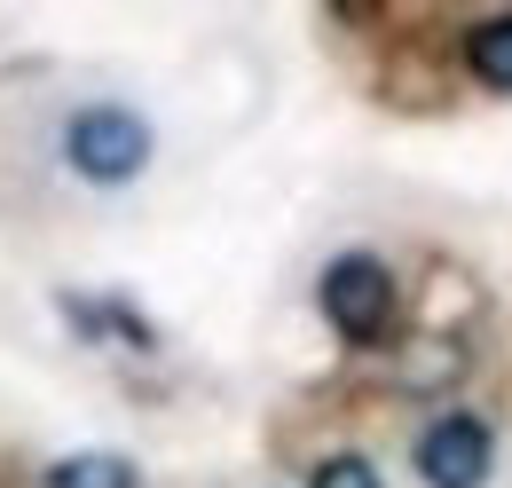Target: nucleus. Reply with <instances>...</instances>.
I'll use <instances>...</instances> for the list:
<instances>
[{"label":"nucleus","instance_id":"nucleus-1","mask_svg":"<svg viewBox=\"0 0 512 488\" xmlns=\"http://www.w3.org/2000/svg\"><path fill=\"white\" fill-rule=\"evenodd\" d=\"M150 150H158V134L127 103H87V111L64 119V166L95 189H127L150 166Z\"/></svg>","mask_w":512,"mask_h":488},{"label":"nucleus","instance_id":"nucleus-2","mask_svg":"<svg viewBox=\"0 0 512 488\" xmlns=\"http://www.w3.org/2000/svg\"><path fill=\"white\" fill-rule=\"evenodd\" d=\"M316 307H323V323H331L339 339L371 347V339L394 331V268H386L379 252H339L316 276Z\"/></svg>","mask_w":512,"mask_h":488},{"label":"nucleus","instance_id":"nucleus-3","mask_svg":"<svg viewBox=\"0 0 512 488\" xmlns=\"http://www.w3.org/2000/svg\"><path fill=\"white\" fill-rule=\"evenodd\" d=\"M418 481L426 488H481L489 473H497V433H489V418H473V410H449V418H434V426L418 433Z\"/></svg>","mask_w":512,"mask_h":488},{"label":"nucleus","instance_id":"nucleus-4","mask_svg":"<svg viewBox=\"0 0 512 488\" xmlns=\"http://www.w3.org/2000/svg\"><path fill=\"white\" fill-rule=\"evenodd\" d=\"M465 71L489 87V95H512V16H481L465 32Z\"/></svg>","mask_w":512,"mask_h":488},{"label":"nucleus","instance_id":"nucleus-5","mask_svg":"<svg viewBox=\"0 0 512 488\" xmlns=\"http://www.w3.org/2000/svg\"><path fill=\"white\" fill-rule=\"evenodd\" d=\"M48 488H142V473L127 457H111V449H87V457H64L48 473Z\"/></svg>","mask_w":512,"mask_h":488},{"label":"nucleus","instance_id":"nucleus-6","mask_svg":"<svg viewBox=\"0 0 512 488\" xmlns=\"http://www.w3.org/2000/svg\"><path fill=\"white\" fill-rule=\"evenodd\" d=\"M308 488H386V481H379V465H371V457L339 449V457H323V465H316V481H308Z\"/></svg>","mask_w":512,"mask_h":488}]
</instances>
